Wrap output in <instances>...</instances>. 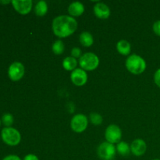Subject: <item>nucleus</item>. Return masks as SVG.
<instances>
[{
  "instance_id": "1",
  "label": "nucleus",
  "mask_w": 160,
  "mask_h": 160,
  "mask_svg": "<svg viewBox=\"0 0 160 160\" xmlns=\"http://www.w3.org/2000/svg\"><path fill=\"white\" fill-rule=\"evenodd\" d=\"M52 28L54 34L58 38H67L76 31L78 22L74 17L61 15L53 20Z\"/></svg>"
},
{
  "instance_id": "2",
  "label": "nucleus",
  "mask_w": 160,
  "mask_h": 160,
  "mask_svg": "<svg viewBox=\"0 0 160 160\" xmlns=\"http://www.w3.org/2000/svg\"><path fill=\"white\" fill-rule=\"evenodd\" d=\"M126 67L129 72L135 75L141 74L146 70L147 64L145 59L138 55H131L126 59Z\"/></svg>"
},
{
  "instance_id": "3",
  "label": "nucleus",
  "mask_w": 160,
  "mask_h": 160,
  "mask_svg": "<svg viewBox=\"0 0 160 160\" xmlns=\"http://www.w3.org/2000/svg\"><path fill=\"white\" fill-rule=\"evenodd\" d=\"M79 65L85 71H92L99 65V58L93 52L84 53L79 59Z\"/></svg>"
},
{
  "instance_id": "4",
  "label": "nucleus",
  "mask_w": 160,
  "mask_h": 160,
  "mask_svg": "<svg viewBox=\"0 0 160 160\" xmlns=\"http://www.w3.org/2000/svg\"><path fill=\"white\" fill-rule=\"evenodd\" d=\"M1 137L3 142L9 146H16L21 141L20 133L13 128H5L1 132Z\"/></svg>"
},
{
  "instance_id": "5",
  "label": "nucleus",
  "mask_w": 160,
  "mask_h": 160,
  "mask_svg": "<svg viewBox=\"0 0 160 160\" xmlns=\"http://www.w3.org/2000/svg\"><path fill=\"white\" fill-rule=\"evenodd\" d=\"M97 154L102 160H115L117 148L113 144L105 142L98 145Z\"/></svg>"
},
{
  "instance_id": "6",
  "label": "nucleus",
  "mask_w": 160,
  "mask_h": 160,
  "mask_svg": "<svg viewBox=\"0 0 160 160\" xmlns=\"http://www.w3.org/2000/svg\"><path fill=\"white\" fill-rule=\"evenodd\" d=\"M88 120L84 114H77L73 116L70 122V127L73 131L76 133H82L87 129Z\"/></svg>"
},
{
  "instance_id": "7",
  "label": "nucleus",
  "mask_w": 160,
  "mask_h": 160,
  "mask_svg": "<svg viewBox=\"0 0 160 160\" xmlns=\"http://www.w3.org/2000/svg\"><path fill=\"white\" fill-rule=\"evenodd\" d=\"M106 142L111 144H118L122 138V131L116 124H110L107 127L105 132Z\"/></svg>"
},
{
  "instance_id": "8",
  "label": "nucleus",
  "mask_w": 160,
  "mask_h": 160,
  "mask_svg": "<svg viewBox=\"0 0 160 160\" xmlns=\"http://www.w3.org/2000/svg\"><path fill=\"white\" fill-rule=\"evenodd\" d=\"M25 73L24 66L20 62H14L9 66L8 70L9 78L12 81H18L23 77Z\"/></svg>"
},
{
  "instance_id": "9",
  "label": "nucleus",
  "mask_w": 160,
  "mask_h": 160,
  "mask_svg": "<svg viewBox=\"0 0 160 160\" xmlns=\"http://www.w3.org/2000/svg\"><path fill=\"white\" fill-rule=\"evenodd\" d=\"M11 3L15 10L21 15L29 13L33 6V2L31 0H12Z\"/></svg>"
},
{
  "instance_id": "10",
  "label": "nucleus",
  "mask_w": 160,
  "mask_h": 160,
  "mask_svg": "<svg viewBox=\"0 0 160 160\" xmlns=\"http://www.w3.org/2000/svg\"><path fill=\"white\" fill-rule=\"evenodd\" d=\"M72 83L76 86H83L87 83L88 74L85 70L81 68H77L70 74Z\"/></svg>"
},
{
  "instance_id": "11",
  "label": "nucleus",
  "mask_w": 160,
  "mask_h": 160,
  "mask_svg": "<svg viewBox=\"0 0 160 160\" xmlns=\"http://www.w3.org/2000/svg\"><path fill=\"white\" fill-rule=\"evenodd\" d=\"M93 11L95 15L101 20H106L110 16V9L109 6L103 2H97L94 6Z\"/></svg>"
},
{
  "instance_id": "12",
  "label": "nucleus",
  "mask_w": 160,
  "mask_h": 160,
  "mask_svg": "<svg viewBox=\"0 0 160 160\" xmlns=\"http://www.w3.org/2000/svg\"><path fill=\"white\" fill-rule=\"evenodd\" d=\"M147 150L146 143L142 139H136L131 143V152L134 156H142Z\"/></svg>"
},
{
  "instance_id": "13",
  "label": "nucleus",
  "mask_w": 160,
  "mask_h": 160,
  "mask_svg": "<svg viewBox=\"0 0 160 160\" xmlns=\"http://www.w3.org/2000/svg\"><path fill=\"white\" fill-rule=\"evenodd\" d=\"M84 12V6L80 2H73L68 6V12L72 17H80Z\"/></svg>"
},
{
  "instance_id": "14",
  "label": "nucleus",
  "mask_w": 160,
  "mask_h": 160,
  "mask_svg": "<svg viewBox=\"0 0 160 160\" xmlns=\"http://www.w3.org/2000/svg\"><path fill=\"white\" fill-rule=\"evenodd\" d=\"M131 45L129 42L126 40H120L117 44V50L123 56H128L131 52Z\"/></svg>"
},
{
  "instance_id": "15",
  "label": "nucleus",
  "mask_w": 160,
  "mask_h": 160,
  "mask_svg": "<svg viewBox=\"0 0 160 160\" xmlns=\"http://www.w3.org/2000/svg\"><path fill=\"white\" fill-rule=\"evenodd\" d=\"M79 41L81 45L84 47H90L93 45L94 38L92 34L88 31H84L80 34Z\"/></svg>"
},
{
  "instance_id": "16",
  "label": "nucleus",
  "mask_w": 160,
  "mask_h": 160,
  "mask_svg": "<svg viewBox=\"0 0 160 160\" xmlns=\"http://www.w3.org/2000/svg\"><path fill=\"white\" fill-rule=\"evenodd\" d=\"M117 152L123 157H127L131 153V146L126 142H120L117 145Z\"/></svg>"
},
{
  "instance_id": "17",
  "label": "nucleus",
  "mask_w": 160,
  "mask_h": 160,
  "mask_svg": "<svg viewBox=\"0 0 160 160\" xmlns=\"http://www.w3.org/2000/svg\"><path fill=\"white\" fill-rule=\"evenodd\" d=\"M77 66H78V61L72 56H68L62 61V67L67 71H73L77 69Z\"/></svg>"
},
{
  "instance_id": "18",
  "label": "nucleus",
  "mask_w": 160,
  "mask_h": 160,
  "mask_svg": "<svg viewBox=\"0 0 160 160\" xmlns=\"http://www.w3.org/2000/svg\"><path fill=\"white\" fill-rule=\"evenodd\" d=\"M48 12V5L46 2L39 1L34 6V12L38 17H43L46 15Z\"/></svg>"
},
{
  "instance_id": "19",
  "label": "nucleus",
  "mask_w": 160,
  "mask_h": 160,
  "mask_svg": "<svg viewBox=\"0 0 160 160\" xmlns=\"http://www.w3.org/2000/svg\"><path fill=\"white\" fill-rule=\"evenodd\" d=\"M52 49L53 53H54L55 55L59 56V55L62 54L64 50H65V46H64L63 42L61 40H56V42L53 43Z\"/></svg>"
},
{
  "instance_id": "20",
  "label": "nucleus",
  "mask_w": 160,
  "mask_h": 160,
  "mask_svg": "<svg viewBox=\"0 0 160 160\" xmlns=\"http://www.w3.org/2000/svg\"><path fill=\"white\" fill-rule=\"evenodd\" d=\"M89 120H90L91 123L92 124L95 125V126L101 125L103 121L102 117L100 114L97 113V112H92L89 116Z\"/></svg>"
},
{
  "instance_id": "21",
  "label": "nucleus",
  "mask_w": 160,
  "mask_h": 160,
  "mask_svg": "<svg viewBox=\"0 0 160 160\" xmlns=\"http://www.w3.org/2000/svg\"><path fill=\"white\" fill-rule=\"evenodd\" d=\"M13 117L10 113H5L2 117V122L6 126V128H10L11 125L13 123Z\"/></svg>"
},
{
  "instance_id": "22",
  "label": "nucleus",
  "mask_w": 160,
  "mask_h": 160,
  "mask_svg": "<svg viewBox=\"0 0 160 160\" xmlns=\"http://www.w3.org/2000/svg\"><path fill=\"white\" fill-rule=\"evenodd\" d=\"M81 56H82V52H81V48H78V47H75V48H73L71 50V56L72 57L75 58H81Z\"/></svg>"
},
{
  "instance_id": "23",
  "label": "nucleus",
  "mask_w": 160,
  "mask_h": 160,
  "mask_svg": "<svg viewBox=\"0 0 160 160\" xmlns=\"http://www.w3.org/2000/svg\"><path fill=\"white\" fill-rule=\"evenodd\" d=\"M153 79H154L155 84L160 88V68L158 69V70L155 72Z\"/></svg>"
},
{
  "instance_id": "24",
  "label": "nucleus",
  "mask_w": 160,
  "mask_h": 160,
  "mask_svg": "<svg viewBox=\"0 0 160 160\" xmlns=\"http://www.w3.org/2000/svg\"><path fill=\"white\" fill-rule=\"evenodd\" d=\"M152 30L156 35L160 37V20H157L153 23Z\"/></svg>"
},
{
  "instance_id": "25",
  "label": "nucleus",
  "mask_w": 160,
  "mask_h": 160,
  "mask_svg": "<svg viewBox=\"0 0 160 160\" xmlns=\"http://www.w3.org/2000/svg\"><path fill=\"white\" fill-rule=\"evenodd\" d=\"M23 160H39L38 156L34 154H28L24 156Z\"/></svg>"
},
{
  "instance_id": "26",
  "label": "nucleus",
  "mask_w": 160,
  "mask_h": 160,
  "mask_svg": "<svg viewBox=\"0 0 160 160\" xmlns=\"http://www.w3.org/2000/svg\"><path fill=\"white\" fill-rule=\"evenodd\" d=\"M2 160H21V159L16 155H9V156H6Z\"/></svg>"
},
{
  "instance_id": "27",
  "label": "nucleus",
  "mask_w": 160,
  "mask_h": 160,
  "mask_svg": "<svg viewBox=\"0 0 160 160\" xmlns=\"http://www.w3.org/2000/svg\"><path fill=\"white\" fill-rule=\"evenodd\" d=\"M10 2H12V1H9V0H7V1H0L1 4H9Z\"/></svg>"
},
{
  "instance_id": "28",
  "label": "nucleus",
  "mask_w": 160,
  "mask_h": 160,
  "mask_svg": "<svg viewBox=\"0 0 160 160\" xmlns=\"http://www.w3.org/2000/svg\"><path fill=\"white\" fill-rule=\"evenodd\" d=\"M152 160H160L159 159H152Z\"/></svg>"
},
{
  "instance_id": "29",
  "label": "nucleus",
  "mask_w": 160,
  "mask_h": 160,
  "mask_svg": "<svg viewBox=\"0 0 160 160\" xmlns=\"http://www.w3.org/2000/svg\"><path fill=\"white\" fill-rule=\"evenodd\" d=\"M1 123H2V120H0V126H1Z\"/></svg>"
}]
</instances>
